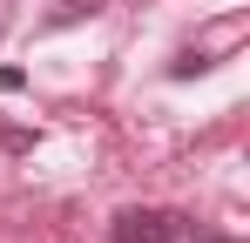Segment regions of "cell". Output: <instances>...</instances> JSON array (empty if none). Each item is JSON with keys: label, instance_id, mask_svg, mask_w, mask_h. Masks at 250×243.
<instances>
[{"label": "cell", "instance_id": "obj_4", "mask_svg": "<svg viewBox=\"0 0 250 243\" xmlns=\"http://www.w3.org/2000/svg\"><path fill=\"white\" fill-rule=\"evenodd\" d=\"M189 243H244V237H189Z\"/></svg>", "mask_w": 250, "mask_h": 243}, {"label": "cell", "instance_id": "obj_1", "mask_svg": "<svg viewBox=\"0 0 250 243\" xmlns=\"http://www.w3.org/2000/svg\"><path fill=\"white\" fill-rule=\"evenodd\" d=\"M196 223L183 209H122L108 223V243H189Z\"/></svg>", "mask_w": 250, "mask_h": 243}, {"label": "cell", "instance_id": "obj_2", "mask_svg": "<svg viewBox=\"0 0 250 243\" xmlns=\"http://www.w3.org/2000/svg\"><path fill=\"white\" fill-rule=\"evenodd\" d=\"M82 14H102V0H61V7H54V27H68V20H82Z\"/></svg>", "mask_w": 250, "mask_h": 243}, {"label": "cell", "instance_id": "obj_3", "mask_svg": "<svg viewBox=\"0 0 250 243\" xmlns=\"http://www.w3.org/2000/svg\"><path fill=\"white\" fill-rule=\"evenodd\" d=\"M209 68V54H176V61H169V75L176 81H189V75H203Z\"/></svg>", "mask_w": 250, "mask_h": 243}]
</instances>
